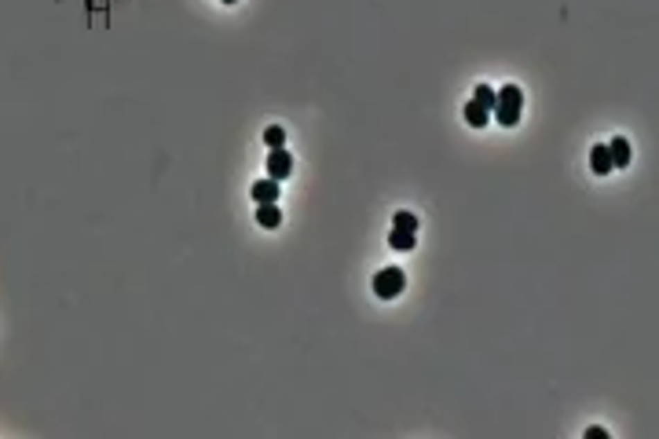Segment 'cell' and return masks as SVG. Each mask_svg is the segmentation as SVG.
Returning a JSON list of instances; mask_svg holds the SVG:
<instances>
[{
	"label": "cell",
	"instance_id": "1",
	"mask_svg": "<svg viewBox=\"0 0 659 439\" xmlns=\"http://www.w3.org/2000/svg\"><path fill=\"white\" fill-rule=\"evenodd\" d=\"M520 110H524L520 84H502V88H498V102H495V110H491V114H498V125H502V128H513L516 121H520Z\"/></svg>",
	"mask_w": 659,
	"mask_h": 439
},
{
	"label": "cell",
	"instance_id": "2",
	"mask_svg": "<svg viewBox=\"0 0 659 439\" xmlns=\"http://www.w3.org/2000/svg\"><path fill=\"white\" fill-rule=\"evenodd\" d=\"M403 289H407V275L399 267H381L378 275H374V296H378V301H396Z\"/></svg>",
	"mask_w": 659,
	"mask_h": 439
},
{
	"label": "cell",
	"instance_id": "3",
	"mask_svg": "<svg viewBox=\"0 0 659 439\" xmlns=\"http://www.w3.org/2000/svg\"><path fill=\"white\" fill-rule=\"evenodd\" d=\"M267 176L279 179V183L293 176V154H290L286 147H275V150L267 154Z\"/></svg>",
	"mask_w": 659,
	"mask_h": 439
},
{
	"label": "cell",
	"instance_id": "4",
	"mask_svg": "<svg viewBox=\"0 0 659 439\" xmlns=\"http://www.w3.org/2000/svg\"><path fill=\"white\" fill-rule=\"evenodd\" d=\"M249 195L256 205H271V201H279V179H256V183L249 187Z\"/></svg>",
	"mask_w": 659,
	"mask_h": 439
},
{
	"label": "cell",
	"instance_id": "5",
	"mask_svg": "<svg viewBox=\"0 0 659 439\" xmlns=\"http://www.w3.org/2000/svg\"><path fill=\"white\" fill-rule=\"evenodd\" d=\"M590 169L597 176H608L612 172V154H608V143H597L590 150Z\"/></svg>",
	"mask_w": 659,
	"mask_h": 439
},
{
	"label": "cell",
	"instance_id": "6",
	"mask_svg": "<svg viewBox=\"0 0 659 439\" xmlns=\"http://www.w3.org/2000/svg\"><path fill=\"white\" fill-rule=\"evenodd\" d=\"M608 154H612V169H626V165H630V139L615 136L608 143Z\"/></svg>",
	"mask_w": 659,
	"mask_h": 439
},
{
	"label": "cell",
	"instance_id": "7",
	"mask_svg": "<svg viewBox=\"0 0 659 439\" xmlns=\"http://www.w3.org/2000/svg\"><path fill=\"white\" fill-rule=\"evenodd\" d=\"M462 118L469 121L473 128H484V125L491 121V110H484L480 102H473V99H469V102H465V110H462Z\"/></svg>",
	"mask_w": 659,
	"mask_h": 439
},
{
	"label": "cell",
	"instance_id": "8",
	"mask_svg": "<svg viewBox=\"0 0 659 439\" xmlns=\"http://www.w3.org/2000/svg\"><path fill=\"white\" fill-rule=\"evenodd\" d=\"M256 224H261V227H279L282 224V213H279V205L275 201H271V205H256Z\"/></svg>",
	"mask_w": 659,
	"mask_h": 439
},
{
	"label": "cell",
	"instance_id": "9",
	"mask_svg": "<svg viewBox=\"0 0 659 439\" xmlns=\"http://www.w3.org/2000/svg\"><path fill=\"white\" fill-rule=\"evenodd\" d=\"M392 231H407V235H418V216L414 213H407V209H399L392 216Z\"/></svg>",
	"mask_w": 659,
	"mask_h": 439
},
{
	"label": "cell",
	"instance_id": "10",
	"mask_svg": "<svg viewBox=\"0 0 659 439\" xmlns=\"http://www.w3.org/2000/svg\"><path fill=\"white\" fill-rule=\"evenodd\" d=\"M389 245H392L396 253H410V249L418 245V235H407V231H392V235H389Z\"/></svg>",
	"mask_w": 659,
	"mask_h": 439
},
{
	"label": "cell",
	"instance_id": "11",
	"mask_svg": "<svg viewBox=\"0 0 659 439\" xmlns=\"http://www.w3.org/2000/svg\"><path fill=\"white\" fill-rule=\"evenodd\" d=\"M473 102H480L484 110H495V102H498V92L491 84H476V92H473Z\"/></svg>",
	"mask_w": 659,
	"mask_h": 439
},
{
	"label": "cell",
	"instance_id": "12",
	"mask_svg": "<svg viewBox=\"0 0 659 439\" xmlns=\"http://www.w3.org/2000/svg\"><path fill=\"white\" fill-rule=\"evenodd\" d=\"M264 143H267L271 150H275V147H286V128H282V125H267V128H264Z\"/></svg>",
	"mask_w": 659,
	"mask_h": 439
},
{
	"label": "cell",
	"instance_id": "13",
	"mask_svg": "<svg viewBox=\"0 0 659 439\" xmlns=\"http://www.w3.org/2000/svg\"><path fill=\"white\" fill-rule=\"evenodd\" d=\"M586 439H608V429H601V424H593V429H586Z\"/></svg>",
	"mask_w": 659,
	"mask_h": 439
},
{
	"label": "cell",
	"instance_id": "14",
	"mask_svg": "<svg viewBox=\"0 0 659 439\" xmlns=\"http://www.w3.org/2000/svg\"><path fill=\"white\" fill-rule=\"evenodd\" d=\"M224 4H235V0H224Z\"/></svg>",
	"mask_w": 659,
	"mask_h": 439
}]
</instances>
